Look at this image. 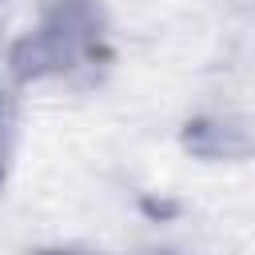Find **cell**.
Returning <instances> with one entry per match:
<instances>
[{
  "label": "cell",
  "instance_id": "obj_1",
  "mask_svg": "<svg viewBox=\"0 0 255 255\" xmlns=\"http://www.w3.org/2000/svg\"><path fill=\"white\" fill-rule=\"evenodd\" d=\"M92 36H96V8L88 0H56L44 24L16 48V72L28 76L44 68H64Z\"/></svg>",
  "mask_w": 255,
  "mask_h": 255
},
{
  "label": "cell",
  "instance_id": "obj_2",
  "mask_svg": "<svg viewBox=\"0 0 255 255\" xmlns=\"http://www.w3.org/2000/svg\"><path fill=\"white\" fill-rule=\"evenodd\" d=\"M48 255H76V251H48Z\"/></svg>",
  "mask_w": 255,
  "mask_h": 255
}]
</instances>
